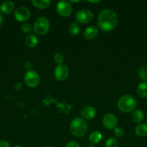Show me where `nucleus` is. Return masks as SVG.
Wrapping results in <instances>:
<instances>
[{"label":"nucleus","instance_id":"1","mask_svg":"<svg viewBox=\"0 0 147 147\" xmlns=\"http://www.w3.org/2000/svg\"><path fill=\"white\" fill-rule=\"evenodd\" d=\"M118 18L116 13L110 9H104L97 17V26L104 32H111L116 28Z\"/></svg>","mask_w":147,"mask_h":147},{"label":"nucleus","instance_id":"2","mask_svg":"<svg viewBox=\"0 0 147 147\" xmlns=\"http://www.w3.org/2000/svg\"><path fill=\"white\" fill-rule=\"evenodd\" d=\"M137 106V100L131 95H123L118 100L117 107L122 113L133 112Z\"/></svg>","mask_w":147,"mask_h":147},{"label":"nucleus","instance_id":"3","mask_svg":"<svg viewBox=\"0 0 147 147\" xmlns=\"http://www.w3.org/2000/svg\"><path fill=\"white\" fill-rule=\"evenodd\" d=\"M88 130L87 123L81 117H76L70 123V131L75 137H83Z\"/></svg>","mask_w":147,"mask_h":147},{"label":"nucleus","instance_id":"4","mask_svg":"<svg viewBox=\"0 0 147 147\" xmlns=\"http://www.w3.org/2000/svg\"><path fill=\"white\" fill-rule=\"evenodd\" d=\"M50 29V22L46 17H40L35 21L33 24V31L35 34L43 36L47 34Z\"/></svg>","mask_w":147,"mask_h":147},{"label":"nucleus","instance_id":"5","mask_svg":"<svg viewBox=\"0 0 147 147\" xmlns=\"http://www.w3.org/2000/svg\"><path fill=\"white\" fill-rule=\"evenodd\" d=\"M94 14L92 11L87 9H82L76 11L75 14V19L77 23L79 24H88L92 21Z\"/></svg>","mask_w":147,"mask_h":147},{"label":"nucleus","instance_id":"6","mask_svg":"<svg viewBox=\"0 0 147 147\" xmlns=\"http://www.w3.org/2000/svg\"><path fill=\"white\" fill-rule=\"evenodd\" d=\"M40 76L38 73L35 70H32L26 72L24 76V81L26 86L29 88H36L40 83Z\"/></svg>","mask_w":147,"mask_h":147},{"label":"nucleus","instance_id":"7","mask_svg":"<svg viewBox=\"0 0 147 147\" xmlns=\"http://www.w3.org/2000/svg\"><path fill=\"white\" fill-rule=\"evenodd\" d=\"M56 12L63 17H67L71 14L73 11L72 5L66 1H60L58 2L56 7Z\"/></svg>","mask_w":147,"mask_h":147},{"label":"nucleus","instance_id":"8","mask_svg":"<svg viewBox=\"0 0 147 147\" xmlns=\"http://www.w3.org/2000/svg\"><path fill=\"white\" fill-rule=\"evenodd\" d=\"M69 75V67L66 65H58L55 67L54 72H53V76H54L55 79L58 81H64Z\"/></svg>","mask_w":147,"mask_h":147},{"label":"nucleus","instance_id":"9","mask_svg":"<svg viewBox=\"0 0 147 147\" xmlns=\"http://www.w3.org/2000/svg\"><path fill=\"white\" fill-rule=\"evenodd\" d=\"M31 13L30 9L26 7H20L14 11V17L17 21L24 22L30 19Z\"/></svg>","mask_w":147,"mask_h":147},{"label":"nucleus","instance_id":"10","mask_svg":"<svg viewBox=\"0 0 147 147\" xmlns=\"http://www.w3.org/2000/svg\"><path fill=\"white\" fill-rule=\"evenodd\" d=\"M102 124L105 126V129L113 130L118 124V119L113 113H106L102 118Z\"/></svg>","mask_w":147,"mask_h":147},{"label":"nucleus","instance_id":"11","mask_svg":"<svg viewBox=\"0 0 147 147\" xmlns=\"http://www.w3.org/2000/svg\"><path fill=\"white\" fill-rule=\"evenodd\" d=\"M97 111L93 106H86L82 109L80 111V116L84 120H91L96 116Z\"/></svg>","mask_w":147,"mask_h":147},{"label":"nucleus","instance_id":"12","mask_svg":"<svg viewBox=\"0 0 147 147\" xmlns=\"http://www.w3.org/2000/svg\"><path fill=\"white\" fill-rule=\"evenodd\" d=\"M98 28L95 26H89L84 30L83 33L84 37L87 40H94L98 34Z\"/></svg>","mask_w":147,"mask_h":147},{"label":"nucleus","instance_id":"13","mask_svg":"<svg viewBox=\"0 0 147 147\" xmlns=\"http://www.w3.org/2000/svg\"><path fill=\"white\" fill-rule=\"evenodd\" d=\"M14 3L12 1H4L0 5V10L5 14H11L14 10Z\"/></svg>","mask_w":147,"mask_h":147},{"label":"nucleus","instance_id":"14","mask_svg":"<svg viewBox=\"0 0 147 147\" xmlns=\"http://www.w3.org/2000/svg\"><path fill=\"white\" fill-rule=\"evenodd\" d=\"M38 44V38L34 34H30L26 37L25 45L29 48H35Z\"/></svg>","mask_w":147,"mask_h":147},{"label":"nucleus","instance_id":"15","mask_svg":"<svg viewBox=\"0 0 147 147\" xmlns=\"http://www.w3.org/2000/svg\"><path fill=\"white\" fill-rule=\"evenodd\" d=\"M144 119V114L141 109H135L131 114V119L135 123H141Z\"/></svg>","mask_w":147,"mask_h":147},{"label":"nucleus","instance_id":"16","mask_svg":"<svg viewBox=\"0 0 147 147\" xmlns=\"http://www.w3.org/2000/svg\"><path fill=\"white\" fill-rule=\"evenodd\" d=\"M136 92L139 97L142 98H147V82H141L137 86Z\"/></svg>","mask_w":147,"mask_h":147},{"label":"nucleus","instance_id":"17","mask_svg":"<svg viewBox=\"0 0 147 147\" xmlns=\"http://www.w3.org/2000/svg\"><path fill=\"white\" fill-rule=\"evenodd\" d=\"M31 3L35 8L39 9H44L50 6L51 1L50 0H32Z\"/></svg>","mask_w":147,"mask_h":147},{"label":"nucleus","instance_id":"18","mask_svg":"<svg viewBox=\"0 0 147 147\" xmlns=\"http://www.w3.org/2000/svg\"><path fill=\"white\" fill-rule=\"evenodd\" d=\"M135 134L139 137H145L147 136V124L140 123L135 128Z\"/></svg>","mask_w":147,"mask_h":147},{"label":"nucleus","instance_id":"19","mask_svg":"<svg viewBox=\"0 0 147 147\" xmlns=\"http://www.w3.org/2000/svg\"><path fill=\"white\" fill-rule=\"evenodd\" d=\"M102 139V134H101L100 131H95L92 132L89 136V141L91 144H98L100 142V141Z\"/></svg>","mask_w":147,"mask_h":147},{"label":"nucleus","instance_id":"20","mask_svg":"<svg viewBox=\"0 0 147 147\" xmlns=\"http://www.w3.org/2000/svg\"><path fill=\"white\" fill-rule=\"evenodd\" d=\"M69 33H70L71 35L72 36L78 35L79 32H80V26H79V23H77L76 22H72L69 27Z\"/></svg>","mask_w":147,"mask_h":147},{"label":"nucleus","instance_id":"21","mask_svg":"<svg viewBox=\"0 0 147 147\" xmlns=\"http://www.w3.org/2000/svg\"><path fill=\"white\" fill-rule=\"evenodd\" d=\"M138 77L143 80L147 81V65H144L138 69Z\"/></svg>","mask_w":147,"mask_h":147},{"label":"nucleus","instance_id":"22","mask_svg":"<svg viewBox=\"0 0 147 147\" xmlns=\"http://www.w3.org/2000/svg\"><path fill=\"white\" fill-rule=\"evenodd\" d=\"M118 142L115 138L110 137L105 142V147H118Z\"/></svg>","mask_w":147,"mask_h":147},{"label":"nucleus","instance_id":"23","mask_svg":"<svg viewBox=\"0 0 147 147\" xmlns=\"http://www.w3.org/2000/svg\"><path fill=\"white\" fill-rule=\"evenodd\" d=\"M20 30L24 34H28L30 33L33 30V27L30 23H23L21 25Z\"/></svg>","mask_w":147,"mask_h":147},{"label":"nucleus","instance_id":"24","mask_svg":"<svg viewBox=\"0 0 147 147\" xmlns=\"http://www.w3.org/2000/svg\"><path fill=\"white\" fill-rule=\"evenodd\" d=\"M53 60L55 63L57 65H61L63 64V60H64V57L63 55L60 53H57L54 55L53 56Z\"/></svg>","mask_w":147,"mask_h":147},{"label":"nucleus","instance_id":"25","mask_svg":"<svg viewBox=\"0 0 147 147\" xmlns=\"http://www.w3.org/2000/svg\"><path fill=\"white\" fill-rule=\"evenodd\" d=\"M113 134L116 137L121 138L124 136V134H125V131H124V129H122V127L116 126V127L113 129Z\"/></svg>","mask_w":147,"mask_h":147},{"label":"nucleus","instance_id":"26","mask_svg":"<svg viewBox=\"0 0 147 147\" xmlns=\"http://www.w3.org/2000/svg\"><path fill=\"white\" fill-rule=\"evenodd\" d=\"M24 69L27 70V72L30 71V70H33V63H32L30 61L25 62V63H24Z\"/></svg>","mask_w":147,"mask_h":147},{"label":"nucleus","instance_id":"27","mask_svg":"<svg viewBox=\"0 0 147 147\" xmlns=\"http://www.w3.org/2000/svg\"><path fill=\"white\" fill-rule=\"evenodd\" d=\"M65 147H80V145L78 142H75V141H71L66 144Z\"/></svg>","mask_w":147,"mask_h":147},{"label":"nucleus","instance_id":"28","mask_svg":"<svg viewBox=\"0 0 147 147\" xmlns=\"http://www.w3.org/2000/svg\"><path fill=\"white\" fill-rule=\"evenodd\" d=\"M0 147H10V144L6 141H0Z\"/></svg>","mask_w":147,"mask_h":147},{"label":"nucleus","instance_id":"29","mask_svg":"<svg viewBox=\"0 0 147 147\" xmlns=\"http://www.w3.org/2000/svg\"><path fill=\"white\" fill-rule=\"evenodd\" d=\"M88 2L91 3V4H97V3L100 2V1L99 0H97V1H88Z\"/></svg>","mask_w":147,"mask_h":147},{"label":"nucleus","instance_id":"30","mask_svg":"<svg viewBox=\"0 0 147 147\" xmlns=\"http://www.w3.org/2000/svg\"><path fill=\"white\" fill-rule=\"evenodd\" d=\"M2 23H3V17H2V15L1 14V13H0V27L1 26Z\"/></svg>","mask_w":147,"mask_h":147},{"label":"nucleus","instance_id":"31","mask_svg":"<svg viewBox=\"0 0 147 147\" xmlns=\"http://www.w3.org/2000/svg\"><path fill=\"white\" fill-rule=\"evenodd\" d=\"M14 147H22V146H20V145H17V146H14Z\"/></svg>","mask_w":147,"mask_h":147},{"label":"nucleus","instance_id":"32","mask_svg":"<svg viewBox=\"0 0 147 147\" xmlns=\"http://www.w3.org/2000/svg\"><path fill=\"white\" fill-rule=\"evenodd\" d=\"M44 147H53V146H44Z\"/></svg>","mask_w":147,"mask_h":147},{"label":"nucleus","instance_id":"33","mask_svg":"<svg viewBox=\"0 0 147 147\" xmlns=\"http://www.w3.org/2000/svg\"><path fill=\"white\" fill-rule=\"evenodd\" d=\"M146 122H147V117H146Z\"/></svg>","mask_w":147,"mask_h":147}]
</instances>
